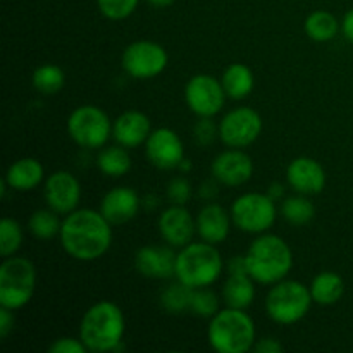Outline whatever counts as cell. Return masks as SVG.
Listing matches in <instances>:
<instances>
[{"label":"cell","instance_id":"obj_35","mask_svg":"<svg viewBox=\"0 0 353 353\" xmlns=\"http://www.w3.org/2000/svg\"><path fill=\"white\" fill-rule=\"evenodd\" d=\"M168 196L171 200V203L176 205H185L188 202V199L192 196V188H190V183L185 178H174L168 186Z\"/></svg>","mask_w":353,"mask_h":353},{"label":"cell","instance_id":"obj_41","mask_svg":"<svg viewBox=\"0 0 353 353\" xmlns=\"http://www.w3.org/2000/svg\"><path fill=\"white\" fill-rule=\"evenodd\" d=\"M283 193H285V188H283V185H271V190H269V193L268 195L271 196L272 200H278V199H281L283 196Z\"/></svg>","mask_w":353,"mask_h":353},{"label":"cell","instance_id":"obj_6","mask_svg":"<svg viewBox=\"0 0 353 353\" xmlns=\"http://www.w3.org/2000/svg\"><path fill=\"white\" fill-rule=\"evenodd\" d=\"M312 302L310 288L295 279H283L268 293L265 310L274 323L292 326L307 316Z\"/></svg>","mask_w":353,"mask_h":353},{"label":"cell","instance_id":"obj_24","mask_svg":"<svg viewBox=\"0 0 353 353\" xmlns=\"http://www.w3.org/2000/svg\"><path fill=\"white\" fill-rule=\"evenodd\" d=\"M221 83H223L224 92H226V95L230 99L241 100L252 93L255 85V78L254 72H252V69L248 65L238 64L236 62V64H231L224 69Z\"/></svg>","mask_w":353,"mask_h":353},{"label":"cell","instance_id":"obj_10","mask_svg":"<svg viewBox=\"0 0 353 353\" xmlns=\"http://www.w3.org/2000/svg\"><path fill=\"white\" fill-rule=\"evenodd\" d=\"M169 55L162 45L140 40L128 45L123 52V68L131 78L150 79L168 68Z\"/></svg>","mask_w":353,"mask_h":353},{"label":"cell","instance_id":"obj_4","mask_svg":"<svg viewBox=\"0 0 353 353\" xmlns=\"http://www.w3.org/2000/svg\"><path fill=\"white\" fill-rule=\"evenodd\" d=\"M210 347L219 353H245L255 345V324L243 309L219 310L207 330Z\"/></svg>","mask_w":353,"mask_h":353},{"label":"cell","instance_id":"obj_15","mask_svg":"<svg viewBox=\"0 0 353 353\" xmlns=\"http://www.w3.org/2000/svg\"><path fill=\"white\" fill-rule=\"evenodd\" d=\"M212 174L224 186L245 185L254 174V162L241 148H230L214 159Z\"/></svg>","mask_w":353,"mask_h":353},{"label":"cell","instance_id":"obj_3","mask_svg":"<svg viewBox=\"0 0 353 353\" xmlns=\"http://www.w3.org/2000/svg\"><path fill=\"white\" fill-rule=\"evenodd\" d=\"M250 278L261 285H276L288 276L293 268L290 245L276 234H262L245 255Z\"/></svg>","mask_w":353,"mask_h":353},{"label":"cell","instance_id":"obj_17","mask_svg":"<svg viewBox=\"0 0 353 353\" xmlns=\"http://www.w3.org/2000/svg\"><path fill=\"white\" fill-rule=\"evenodd\" d=\"M286 179L300 195H316L326 186V172L323 165L310 157H296L290 162Z\"/></svg>","mask_w":353,"mask_h":353},{"label":"cell","instance_id":"obj_33","mask_svg":"<svg viewBox=\"0 0 353 353\" xmlns=\"http://www.w3.org/2000/svg\"><path fill=\"white\" fill-rule=\"evenodd\" d=\"M192 310L199 317H214L219 312V299L212 290L207 288H196L193 290L192 296Z\"/></svg>","mask_w":353,"mask_h":353},{"label":"cell","instance_id":"obj_25","mask_svg":"<svg viewBox=\"0 0 353 353\" xmlns=\"http://www.w3.org/2000/svg\"><path fill=\"white\" fill-rule=\"evenodd\" d=\"M345 293V281L340 274L331 271H324L312 279L310 295L319 305H333L340 302Z\"/></svg>","mask_w":353,"mask_h":353},{"label":"cell","instance_id":"obj_31","mask_svg":"<svg viewBox=\"0 0 353 353\" xmlns=\"http://www.w3.org/2000/svg\"><path fill=\"white\" fill-rule=\"evenodd\" d=\"M30 231L33 236L38 240H50V238L57 236L61 233L62 223L59 221L57 212L55 210H37L33 216L30 217Z\"/></svg>","mask_w":353,"mask_h":353},{"label":"cell","instance_id":"obj_5","mask_svg":"<svg viewBox=\"0 0 353 353\" xmlns=\"http://www.w3.org/2000/svg\"><path fill=\"white\" fill-rule=\"evenodd\" d=\"M223 257L212 243H188L176 255V278L190 288H207L219 279Z\"/></svg>","mask_w":353,"mask_h":353},{"label":"cell","instance_id":"obj_23","mask_svg":"<svg viewBox=\"0 0 353 353\" xmlns=\"http://www.w3.org/2000/svg\"><path fill=\"white\" fill-rule=\"evenodd\" d=\"M223 299L228 307L233 309H247L255 299L254 279L248 272H230V278L224 283Z\"/></svg>","mask_w":353,"mask_h":353},{"label":"cell","instance_id":"obj_8","mask_svg":"<svg viewBox=\"0 0 353 353\" xmlns=\"http://www.w3.org/2000/svg\"><path fill=\"white\" fill-rule=\"evenodd\" d=\"M68 133L79 147L95 150L107 143L112 126L109 116L102 109L95 105H81L69 116Z\"/></svg>","mask_w":353,"mask_h":353},{"label":"cell","instance_id":"obj_28","mask_svg":"<svg viewBox=\"0 0 353 353\" xmlns=\"http://www.w3.org/2000/svg\"><path fill=\"white\" fill-rule=\"evenodd\" d=\"M65 85V74L59 65L41 64L33 72V86L41 95H55Z\"/></svg>","mask_w":353,"mask_h":353},{"label":"cell","instance_id":"obj_12","mask_svg":"<svg viewBox=\"0 0 353 353\" xmlns=\"http://www.w3.org/2000/svg\"><path fill=\"white\" fill-rule=\"evenodd\" d=\"M223 83L210 74H195L185 86L186 105L200 117H212L224 107Z\"/></svg>","mask_w":353,"mask_h":353},{"label":"cell","instance_id":"obj_2","mask_svg":"<svg viewBox=\"0 0 353 353\" xmlns=\"http://www.w3.org/2000/svg\"><path fill=\"white\" fill-rule=\"evenodd\" d=\"M126 321L116 303L103 302L90 307L79 324V340L88 352H114L123 343Z\"/></svg>","mask_w":353,"mask_h":353},{"label":"cell","instance_id":"obj_36","mask_svg":"<svg viewBox=\"0 0 353 353\" xmlns=\"http://www.w3.org/2000/svg\"><path fill=\"white\" fill-rule=\"evenodd\" d=\"M216 134H219V128L216 130V124L212 123L210 117H202L195 124V138L200 145H210Z\"/></svg>","mask_w":353,"mask_h":353},{"label":"cell","instance_id":"obj_40","mask_svg":"<svg viewBox=\"0 0 353 353\" xmlns=\"http://www.w3.org/2000/svg\"><path fill=\"white\" fill-rule=\"evenodd\" d=\"M341 30H343L345 38L353 43V9L348 10L343 17V23H341Z\"/></svg>","mask_w":353,"mask_h":353},{"label":"cell","instance_id":"obj_42","mask_svg":"<svg viewBox=\"0 0 353 353\" xmlns=\"http://www.w3.org/2000/svg\"><path fill=\"white\" fill-rule=\"evenodd\" d=\"M147 2L154 7H169L174 3V0H147Z\"/></svg>","mask_w":353,"mask_h":353},{"label":"cell","instance_id":"obj_22","mask_svg":"<svg viewBox=\"0 0 353 353\" xmlns=\"http://www.w3.org/2000/svg\"><path fill=\"white\" fill-rule=\"evenodd\" d=\"M45 169L40 161L33 157H24L12 162L6 172V183L16 192H30L43 181Z\"/></svg>","mask_w":353,"mask_h":353},{"label":"cell","instance_id":"obj_7","mask_svg":"<svg viewBox=\"0 0 353 353\" xmlns=\"http://www.w3.org/2000/svg\"><path fill=\"white\" fill-rule=\"evenodd\" d=\"M37 271L26 257H7L0 265V305L17 310L34 293Z\"/></svg>","mask_w":353,"mask_h":353},{"label":"cell","instance_id":"obj_21","mask_svg":"<svg viewBox=\"0 0 353 353\" xmlns=\"http://www.w3.org/2000/svg\"><path fill=\"white\" fill-rule=\"evenodd\" d=\"M231 217L217 203H207L196 216V231L207 243L219 245L230 234Z\"/></svg>","mask_w":353,"mask_h":353},{"label":"cell","instance_id":"obj_26","mask_svg":"<svg viewBox=\"0 0 353 353\" xmlns=\"http://www.w3.org/2000/svg\"><path fill=\"white\" fill-rule=\"evenodd\" d=\"M305 33L314 41H330L333 40L340 30V23L336 17L327 10H316L305 19Z\"/></svg>","mask_w":353,"mask_h":353},{"label":"cell","instance_id":"obj_1","mask_svg":"<svg viewBox=\"0 0 353 353\" xmlns=\"http://www.w3.org/2000/svg\"><path fill=\"white\" fill-rule=\"evenodd\" d=\"M61 245L69 257L92 262L107 254L112 245L110 223L102 212L79 209L68 214L61 226Z\"/></svg>","mask_w":353,"mask_h":353},{"label":"cell","instance_id":"obj_11","mask_svg":"<svg viewBox=\"0 0 353 353\" xmlns=\"http://www.w3.org/2000/svg\"><path fill=\"white\" fill-rule=\"evenodd\" d=\"M262 133V117L250 107H238L221 119L219 137L230 148H245Z\"/></svg>","mask_w":353,"mask_h":353},{"label":"cell","instance_id":"obj_32","mask_svg":"<svg viewBox=\"0 0 353 353\" xmlns=\"http://www.w3.org/2000/svg\"><path fill=\"white\" fill-rule=\"evenodd\" d=\"M23 243V230L19 223L10 217H3L0 223V254L2 257H12Z\"/></svg>","mask_w":353,"mask_h":353},{"label":"cell","instance_id":"obj_27","mask_svg":"<svg viewBox=\"0 0 353 353\" xmlns=\"http://www.w3.org/2000/svg\"><path fill=\"white\" fill-rule=\"evenodd\" d=\"M99 169L105 176H112V178H119L130 172L131 169V157L128 154L126 147L117 145V147H107L103 148L97 159Z\"/></svg>","mask_w":353,"mask_h":353},{"label":"cell","instance_id":"obj_34","mask_svg":"<svg viewBox=\"0 0 353 353\" xmlns=\"http://www.w3.org/2000/svg\"><path fill=\"white\" fill-rule=\"evenodd\" d=\"M140 0H97L99 9L107 19L121 21L134 12Z\"/></svg>","mask_w":353,"mask_h":353},{"label":"cell","instance_id":"obj_16","mask_svg":"<svg viewBox=\"0 0 353 353\" xmlns=\"http://www.w3.org/2000/svg\"><path fill=\"white\" fill-rule=\"evenodd\" d=\"M196 231V221L183 205L172 203L159 217V233L171 247H186L192 243Z\"/></svg>","mask_w":353,"mask_h":353},{"label":"cell","instance_id":"obj_13","mask_svg":"<svg viewBox=\"0 0 353 353\" xmlns=\"http://www.w3.org/2000/svg\"><path fill=\"white\" fill-rule=\"evenodd\" d=\"M145 154L150 164L159 169H174L181 164L185 159V147L171 128H157L150 133L148 140L145 141Z\"/></svg>","mask_w":353,"mask_h":353},{"label":"cell","instance_id":"obj_20","mask_svg":"<svg viewBox=\"0 0 353 353\" xmlns=\"http://www.w3.org/2000/svg\"><path fill=\"white\" fill-rule=\"evenodd\" d=\"M152 133V123L147 114L140 110H126L116 119L112 134L119 145L126 148H137L145 143Z\"/></svg>","mask_w":353,"mask_h":353},{"label":"cell","instance_id":"obj_29","mask_svg":"<svg viewBox=\"0 0 353 353\" xmlns=\"http://www.w3.org/2000/svg\"><path fill=\"white\" fill-rule=\"evenodd\" d=\"M192 296L193 288L186 286L185 283L178 281L169 285L161 295L162 309L168 310L169 314H185L186 310L192 309Z\"/></svg>","mask_w":353,"mask_h":353},{"label":"cell","instance_id":"obj_19","mask_svg":"<svg viewBox=\"0 0 353 353\" xmlns=\"http://www.w3.org/2000/svg\"><path fill=\"white\" fill-rule=\"evenodd\" d=\"M140 203L138 193L133 188L119 186L105 193L100 203V212L110 224H124L137 216Z\"/></svg>","mask_w":353,"mask_h":353},{"label":"cell","instance_id":"obj_30","mask_svg":"<svg viewBox=\"0 0 353 353\" xmlns=\"http://www.w3.org/2000/svg\"><path fill=\"white\" fill-rule=\"evenodd\" d=\"M281 214L288 223L295 224V226H303V224L310 223L314 219V216H316V207L303 195L290 196V199H286L283 202Z\"/></svg>","mask_w":353,"mask_h":353},{"label":"cell","instance_id":"obj_9","mask_svg":"<svg viewBox=\"0 0 353 353\" xmlns=\"http://www.w3.org/2000/svg\"><path fill=\"white\" fill-rule=\"evenodd\" d=\"M274 202L268 193H245L234 200L231 219L243 233H264L276 221Z\"/></svg>","mask_w":353,"mask_h":353},{"label":"cell","instance_id":"obj_39","mask_svg":"<svg viewBox=\"0 0 353 353\" xmlns=\"http://www.w3.org/2000/svg\"><path fill=\"white\" fill-rule=\"evenodd\" d=\"M252 350L257 353H281L283 345L278 340H274V338H264V340L255 341Z\"/></svg>","mask_w":353,"mask_h":353},{"label":"cell","instance_id":"obj_18","mask_svg":"<svg viewBox=\"0 0 353 353\" xmlns=\"http://www.w3.org/2000/svg\"><path fill=\"white\" fill-rule=\"evenodd\" d=\"M176 255L171 248L143 247L134 255V268L145 278H171L176 276Z\"/></svg>","mask_w":353,"mask_h":353},{"label":"cell","instance_id":"obj_38","mask_svg":"<svg viewBox=\"0 0 353 353\" xmlns=\"http://www.w3.org/2000/svg\"><path fill=\"white\" fill-rule=\"evenodd\" d=\"M14 310L7 309V307H2L0 309V338L2 340H6L7 336H9L10 331L14 330V323H16V319H14Z\"/></svg>","mask_w":353,"mask_h":353},{"label":"cell","instance_id":"obj_37","mask_svg":"<svg viewBox=\"0 0 353 353\" xmlns=\"http://www.w3.org/2000/svg\"><path fill=\"white\" fill-rule=\"evenodd\" d=\"M50 353H86L88 348L85 347L81 340H76V338H59L57 341L48 347Z\"/></svg>","mask_w":353,"mask_h":353},{"label":"cell","instance_id":"obj_14","mask_svg":"<svg viewBox=\"0 0 353 353\" xmlns=\"http://www.w3.org/2000/svg\"><path fill=\"white\" fill-rule=\"evenodd\" d=\"M43 193L48 209L57 214H71L81 200L79 181L68 171H55L48 176Z\"/></svg>","mask_w":353,"mask_h":353},{"label":"cell","instance_id":"obj_43","mask_svg":"<svg viewBox=\"0 0 353 353\" xmlns=\"http://www.w3.org/2000/svg\"><path fill=\"white\" fill-rule=\"evenodd\" d=\"M178 169H179V171H181V172H188L190 169H192V162H190L188 159H183L181 164L178 165Z\"/></svg>","mask_w":353,"mask_h":353}]
</instances>
